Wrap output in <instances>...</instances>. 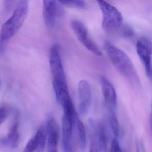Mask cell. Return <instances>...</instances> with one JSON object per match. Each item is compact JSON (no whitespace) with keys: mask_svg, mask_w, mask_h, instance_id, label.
I'll return each instance as SVG.
<instances>
[{"mask_svg":"<svg viewBox=\"0 0 152 152\" xmlns=\"http://www.w3.org/2000/svg\"><path fill=\"white\" fill-rule=\"evenodd\" d=\"M104 49L109 59L120 73L134 86L140 85L137 70L128 55L109 42H105Z\"/></svg>","mask_w":152,"mask_h":152,"instance_id":"1","label":"cell"},{"mask_svg":"<svg viewBox=\"0 0 152 152\" xmlns=\"http://www.w3.org/2000/svg\"><path fill=\"white\" fill-rule=\"evenodd\" d=\"M28 10V1L25 0L21 1L18 4L12 16L2 25L0 34L1 50L6 42L20 30L27 17Z\"/></svg>","mask_w":152,"mask_h":152,"instance_id":"2","label":"cell"},{"mask_svg":"<svg viewBox=\"0 0 152 152\" xmlns=\"http://www.w3.org/2000/svg\"><path fill=\"white\" fill-rule=\"evenodd\" d=\"M97 2L102 13V28L106 31H111L121 27L123 17L120 11L107 1H98Z\"/></svg>","mask_w":152,"mask_h":152,"instance_id":"3","label":"cell"},{"mask_svg":"<svg viewBox=\"0 0 152 152\" xmlns=\"http://www.w3.org/2000/svg\"><path fill=\"white\" fill-rule=\"evenodd\" d=\"M71 25L76 38L87 49L96 56L102 55L97 45L90 38L87 28L82 22L74 20L71 22Z\"/></svg>","mask_w":152,"mask_h":152,"instance_id":"4","label":"cell"},{"mask_svg":"<svg viewBox=\"0 0 152 152\" xmlns=\"http://www.w3.org/2000/svg\"><path fill=\"white\" fill-rule=\"evenodd\" d=\"M49 64L53 76V83L66 82L60 48L58 44H54L51 47L50 53Z\"/></svg>","mask_w":152,"mask_h":152,"instance_id":"5","label":"cell"},{"mask_svg":"<svg viewBox=\"0 0 152 152\" xmlns=\"http://www.w3.org/2000/svg\"><path fill=\"white\" fill-rule=\"evenodd\" d=\"M137 53L144 65L146 73L148 76H151V56L152 55V42L145 37L140 38L136 44Z\"/></svg>","mask_w":152,"mask_h":152,"instance_id":"6","label":"cell"},{"mask_svg":"<svg viewBox=\"0 0 152 152\" xmlns=\"http://www.w3.org/2000/svg\"><path fill=\"white\" fill-rule=\"evenodd\" d=\"M62 4L56 1H43V18L46 26L52 28L56 24L57 18L63 13Z\"/></svg>","mask_w":152,"mask_h":152,"instance_id":"7","label":"cell"},{"mask_svg":"<svg viewBox=\"0 0 152 152\" xmlns=\"http://www.w3.org/2000/svg\"><path fill=\"white\" fill-rule=\"evenodd\" d=\"M78 90L80 98L79 113L81 116H84L88 113L91 104V88L87 81L82 80L79 83Z\"/></svg>","mask_w":152,"mask_h":152,"instance_id":"8","label":"cell"},{"mask_svg":"<svg viewBox=\"0 0 152 152\" xmlns=\"http://www.w3.org/2000/svg\"><path fill=\"white\" fill-rule=\"evenodd\" d=\"M77 118H71L64 115L62 119L63 126V145L64 152H68L72 149V135Z\"/></svg>","mask_w":152,"mask_h":152,"instance_id":"9","label":"cell"},{"mask_svg":"<svg viewBox=\"0 0 152 152\" xmlns=\"http://www.w3.org/2000/svg\"><path fill=\"white\" fill-rule=\"evenodd\" d=\"M100 83L105 103L109 109H113L117 105V95L113 85L105 77L100 78Z\"/></svg>","mask_w":152,"mask_h":152,"instance_id":"10","label":"cell"},{"mask_svg":"<svg viewBox=\"0 0 152 152\" xmlns=\"http://www.w3.org/2000/svg\"><path fill=\"white\" fill-rule=\"evenodd\" d=\"M47 132L48 136L47 151L52 152L58 150L59 129L56 121L53 117H50L48 120L47 124Z\"/></svg>","mask_w":152,"mask_h":152,"instance_id":"11","label":"cell"},{"mask_svg":"<svg viewBox=\"0 0 152 152\" xmlns=\"http://www.w3.org/2000/svg\"><path fill=\"white\" fill-rule=\"evenodd\" d=\"M18 113H15L13 123L7 136L1 138V145L3 146L11 148H15L18 146L19 141V134L18 131Z\"/></svg>","mask_w":152,"mask_h":152,"instance_id":"12","label":"cell"},{"mask_svg":"<svg viewBox=\"0 0 152 152\" xmlns=\"http://www.w3.org/2000/svg\"><path fill=\"white\" fill-rule=\"evenodd\" d=\"M89 128L90 139L89 152H101L99 142L98 126L93 119H90L89 121Z\"/></svg>","mask_w":152,"mask_h":152,"instance_id":"13","label":"cell"},{"mask_svg":"<svg viewBox=\"0 0 152 152\" xmlns=\"http://www.w3.org/2000/svg\"><path fill=\"white\" fill-rule=\"evenodd\" d=\"M98 135L101 152H107L109 141L108 133L104 124L98 125Z\"/></svg>","mask_w":152,"mask_h":152,"instance_id":"14","label":"cell"},{"mask_svg":"<svg viewBox=\"0 0 152 152\" xmlns=\"http://www.w3.org/2000/svg\"><path fill=\"white\" fill-rule=\"evenodd\" d=\"M109 122L110 127L115 137H118L121 135L120 123L113 109H109Z\"/></svg>","mask_w":152,"mask_h":152,"instance_id":"15","label":"cell"},{"mask_svg":"<svg viewBox=\"0 0 152 152\" xmlns=\"http://www.w3.org/2000/svg\"><path fill=\"white\" fill-rule=\"evenodd\" d=\"M76 123L81 148L82 150L84 151L86 149V146H87V137H86L85 126L83 123L78 117L76 120Z\"/></svg>","mask_w":152,"mask_h":152,"instance_id":"16","label":"cell"},{"mask_svg":"<svg viewBox=\"0 0 152 152\" xmlns=\"http://www.w3.org/2000/svg\"><path fill=\"white\" fill-rule=\"evenodd\" d=\"M38 140V148L37 152H43L46 145L47 140V135L45 129L43 128H41L37 131L35 134Z\"/></svg>","mask_w":152,"mask_h":152,"instance_id":"17","label":"cell"},{"mask_svg":"<svg viewBox=\"0 0 152 152\" xmlns=\"http://www.w3.org/2000/svg\"><path fill=\"white\" fill-rule=\"evenodd\" d=\"M59 2L63 6L78 9H84L86 7L85 2L83 1H61Z\"/></svg>","mask_w":152,"mask_h":152,"instance_id":"18","label":"cell"},{"mask_svg":"<svg viewBox=\"0 0 152 152\" xmlns=\"http://www.w3.org/2000/svg\"><path fill=\"white\" fill-rule=\"evenodd\" d=\"M38 145V140L35 135L28 141L23 152H34L37 150Z\"/></svg>","mask_w":152,"mask_h":152,"instance_id":"19","label":"cell"},{"mask_svg":"<svg viewBox=\"0 0 152 152\" xmlns=\"http://www.w3.org/2000/svg\"><path fill=\"white\" fill-rule=\"evenodd\" d=\"M12 111L13 110L10 107L7 106H2L1 107V109H0L1 124H2L7 120L8 116L10 115V113H12Z\"/></svg>","mask_w":152,"mask_h":152,"instance_id":"20","label":"cell"},{"mask_svg":"<svg viewBox=\"0 0 152 152\" xmlns=\"http://www.w3.org/2000/svg\"><path fill=\"white\" fill-rule=\"evenodd\" d=\"M110 152H122L120 144L116 138H113L112 140Z\"/></svg>","mask_w":152,"mask_h":152,"instance_id":"21","label":"cell"},{"mask_svg":"<svg viewBox=\"0 0 152 152\" xmlns=\"http://www.w3.org/2000/svg\"><path fill=\"white\" fill-rule=\"evenodd\" d=\"M123 35L126 37L131 38L134 35V33L133 30L128 26H125L122 30Z\"/></svg>","mask_w":152,"mask_h":152,"instance_id":"22","label":"cell"},{"mask_svg":"<svg viewBox=\"0 0 152 152\" xmlns=\"http://www.w3.org/2000/svg\"><path fill=\"white\" fill-rule=\"evenodd\" d=\"M136 152H145L143 142L139 139L136 140Z\"/></svg>","mask_w":152,"mask_h":152,"instance_id":"23","label":"cell"},{"mask_svg":"<svg viewBox=\"0 0 152 152\" xmlns=\"http://www.w3.org/2000/svg\"><path fill=\"white\" fill-rule=\"evenodd\" d=\"M150 129L151 132H152V111H151V117H150Z\"/></svg>","mask_w":152,"mask_h":152,"instance_id":"24","label":"cell"},{"mask_svg":"<svg viewBox=\"0 0 152 152\" xmlns=\"http://www.w3.org/2000/svg\"><path fill=\"white\" fill-rule=\"evenodd\" d=\"M68 152H73V149L72 150H70V151H68Z\"/></svg>","mask_w":152,"mask_h":152,"instance_id":"25","label":"cell"},{"mask_svg":"<svg viewBox=\"0 0 152 152\" xmlns=\"http://www.w3.org/2000/svg\"><path fill=\"white\" fill-rule=\"evenodd\" d=\"M58 152V150H56V151H53V152Z\"/></svg>","mask_w":152,"mask_h":152,"instance_id":"26","label":"cell"}]
</instances>
